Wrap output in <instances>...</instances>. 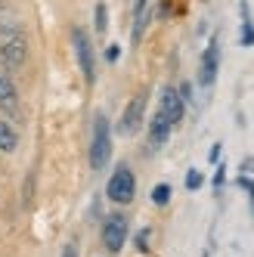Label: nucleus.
I'll return each instance as SVG.
<instances>
[{
	"label": "nucleus",
	"mask_w": 254,
	"mask_h": 257,
	"mask_svg": "<svg viewBox=\"0 0 254 257\" xmlns=\"http://www.w3.org/2000/svg\"><path fill=\"white\" fill-rule=\"evenodd\" d=\"M62 257H78V251H75V245H68V248H65V254H62Z\"/></svg>",
	"instance_id": "aec40b11"
},
{
	"label": "nucleus",
	"mask_w": 254,
	"mask_h": 257,
	"mask_svg": "<svg viewBox=\"0 0 254 257\" xmlns=\"http://www.w3.org/2000/svg\"><path fill=\"white\" fill-rule=\"evenodd\" d=\"M186 186H189V189H198V186H202V174H198V171H189V174H186Z\"/></svg>",
	"instance_id": "dca6fc26"
},
{
	"label": "nucleus",
	"mask_w": 254,
	"mask_h": 257,
	"mask_svg": "<svg viewBox=\"0 0 254 257\" xmlns=\"http://www.w3.org/2000/svg\"><path fill=\"white\" fill-rule=\"evenodd\" d=\"M108 28V16H105V4H96V31Z\"/></svg>",
	"instance_id": "ddd939ff"
},
{
	"label": "nucleus",
	"mask_w": 254,
	"mask_h": 257,
	"mask_svg": "<svg viewBox=\"0 0 254 257\" xmlns=\"http://www.w3.org/2000/svg\"><path fill=\"white\" fill-rule=\"evenodd\" d=\"M146 7H149V0H134V13H143Z\"/></svg>",
	"instance_id": "6ab92c4d"
},
{
	"label": "nucleus",
	"mask_w": 254,
	"mask_h": 257,
	"mask_svg": "<svg viewBox=\"0 0 254 257\" xmlns=\"http://www.w3.org/2000/svg\"><path fill=\"white\" fill-rule=\"evenodd\" d=\"M124 238H127V220L124 217H108L105 220V226H102V245L112 251V254H118L121 248H124Z\"/></svg>",
	"instance_id": "20e7f679"
},
{
	"label": "nucleus",
	"mask_w": 254,
	"mask_h": 257,
	"mask_svg": "<svg viewBox=\"0 0 254 257\" xmlns=\"http://www.w3.org/2000/svg\"><path fill=\"white\" fill-rule=\"evenodd\" d=\"M143 108H146V93L134 96L131 105H127V112H124V118H121V124H118V131H121L124 137H134V134L140 131V124H143Z\"/></svg>",
	"instance_id": "423d86ee"
},
{
	"label": "nucleus",
	"mask_w": 254,
	"mask_h": 257,
	"mask_svg": "<svg viewBox=\"0 0 254 257\" xmlns=\"http://www.w3.org/2000/svg\"><path fill=\"white\" fill-rule=\"evenodd\" d=\"M105 192H108V198H112V201H118V205H131V201H134L137 180H134V174H131V168H127V164H121V168L112 174Z\"/></svg>",
	"instance_id": "f03ea898"
},
{
	"label": "nucleus",
	"mask_w": 254,
	"mask_h": 257,
	"mask_svg": "<svg viewBox=\"0 0 254 257\" xmlns=\"http://www.w3.org/2000/svg\"><path fill=\"white\" fill-rule=\"evenodd\" d=\"M0 10H4V0H0Z\"/></svg>",
	"instance_id": "412c9836"
},
{
	"label": "nucleus",
	"mask_w": 254,
	"mask_h": 257,
	"mask_svg": "<svg viewBox=\"0 0 254 257\" xmlns=\"http://www.w3.org/2000/svg\"><path fill=\"white\" fill-rule=\"evenodd\" d=\"M183 99H180V93H177V90L174 87H165V90H161V105H158V112L161 115H165L171 124H180V118H183Z\"/></svg>",
	"instance_id": "0eeeda50"
},
{
	"label": "nucleus",
	"mask_w": 254,
	"mask_h": 257,
	"mask_svg": "<svg viewBox=\"0 0 254 257\" xmlns=\"http://www.w3.org/2000/svg\"><path fill=\"white\" fill-rule=\"evenodd\" d=\"M25 56H28V47L22 38H10L7 44H0V68H7V71L19 68L25 62Z\"/></svg>",
	"instance_id": "39448f33"
},
{
	"label": "nucleus",
	"mask_w": 254,
	"mask_h": 257,
	"mask_svg": "<svg viewBox=\"0 0 254 257\" xmlns=\"http://www.w3.org/2000/svg\"><path fill=\"white\" fill-rule=\"evenodd\" d=\"M71 44H75V53H78V65L84 71L87 84L96 81V65H93V47H90V38L84 34V28H75L71 31Z\"/></svg>",
	"instance_id": "7ed1b4c3"
},
{
	"label": "nucleus",
	"mask_w": 254,
	"mask_h": 257,
	"mask_svg": "<svg viewBox=\"0 0 254 257\" xmlns=\"http://www.w3.org/2000/svg\"><path fill=\"white\" fill-rule=\"evenodd\" d=\"M31 189H34V177L25 180V201H28V205H31Z\"/></svg>",
	"instance_id": "a211bd4d"
},
{
	"label": "nucleus",
	"mask_w": 254,
	"mask_h": 257,
	"mask_svg": "<svg viewBox=\"0 0 254 257\" xmlns=\"http://www.w3.org/2000/svg\"><path fill=\"white\" fill-rule=\"evenodd\" d=\"M217 59H220V53H217V41H211V47L205 50V56H202V68H198V84H202V87H211L214 84Z\"/></svg>",
	"instance_id": "6e6552de"
},
{
	"label": "nucleus",
	"mask_w": 254,
	"mask_h": 257,
	"mask_svg": "<svg viewBox=\"0 0 254 257\" xmlns=\"http://www.w3.org/2000/svg\"><path fill=\"white\" fill-rule=\"evenodd\" d=\"M118 56H121V50H118L115 44H112V47L105 50V59H108V62H118Z\"/></svg>",
	"instance_id": "f3484780"
},
{
	"label": "nucleus",
	"mask_w": 254,
	"mask_h": 257,
	"mask_svg": "<svg viewBox=\"0 0 254 257\" xmlns=\"http://www.w3.org/2000/svg\"><path fill=\"white\" fill-rule=\"evenodd\" d=\"M0 108L4 112H10L16 121H19L22 115H19V102H16V87H13V81L0 71Z\"/></svg>",
	"instance_id": "1a4fd4ad"
},
{
	"label": "nucleus",
	"mask_w": 254,
	"mask_h": 257,
	"mask_svg": "<svg viewBox=\"0 0 254 257\" xmlns=\"http://www.w3.org/2000/svg\"><path fill=\"white\" fill-rule=\"evenodd\" d=\"M171 127H174V124H171L165 115L158 112V115L152 118V127H149V137H152V143H165V140L171 137Z\"/></svg>",
	"instance_id": "9d476101"
},
{
	"label": "nucleus",
	"mask_w": 254,
	"mask_h": 257,
	"mask_svg": "<svg viewBox=\"0 0 254 257\" xmlns=\"http://www.w3.org/2000/svg\"><path fill=\"white\" fill-rule=\"evenodd\" d=\"M16 146H19V134H16V127L0 121V152H13Z\"/></svg>",
	"instance_id": "9b49d317"
},
{
	"label": "nucleus",
	"mask_w": 254,
	"mask_h": 257,
	"mask_svg": "<svg viewBox=\"0 0 254 257\" xmlns=\"http://www.w3.org/2000/svg\"><path fill=\"white\" fill-rule=\"evenodd\" d=\"M0 34H10V38H19V25H16V22H0Z\"/></svg>",
	"instance_id": "2eb2a0df"
},
{
	"label": "nucleus",
	"mask_w": 254,
	"mask_h": 257,
	"mask_svg": "<svg viewBox=\"0 0 254 257\" xmlns=\"http://www.w3.org/2000/svg\"><path fill=\"white\" fill-rule=\"evenodd\" d=\"M152 201H155V205H168V201H171V186H168V183H158V186L152 189Z\"/></svg>",
	"instance_id": "f8f14e48"
},
{
	"label": "nucleus",
	"mask_w": 254,
	"mask_h": 257,
	"mask_svg": "<svg viewBox=\"0 0 254 257\" xmlns=\"http://www.w3.org/2000/svg\"><path fill=\"white\" fill-rule=\"evenodd\" d=\"M239 41H242V47H251V44H254V25H251L248 19H245V25H242V38H239Z\"/></svg>",
	"instance_id": "4468645a"
},
{
	"label": "nucleus",
	"mask_w": 254,
	"mask_h": 257,
	"mask_svg": "<svg viewBox=\"0 0 254 257\" xmlns=\"http://www.w3.org/2000/svg\"><path fill=\"white\" fill-rule=\"evenodd\" d=\"M108 155H112V140H108V118L96 115L93 121V143H90V168L99 171L105 168Z\"/></svg>",
	"instance_id": "f257e3e1"
}]
</instances>
